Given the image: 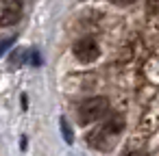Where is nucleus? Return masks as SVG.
I'll use <instances>...</instances> for the list:
<instances>
[{"instance_id":"f257e3e1","label":"nucleus","mask_w":159,"mask_h":156,"mask_svg":"<svg viewBox=\"0 0 159 156\" xmlns=\"http://www.w3.org/2000/svg\"><path fill=\"white\" fill-rule=\"evenodd\" d=\"M122 128H124L122 117L116 115V117L107 119L102 126H98V128L89 134V145H94L96 150H109V147L113 145L116 137L122 132Z\"/></svg>"},{"instance_id":"f03ea898","label":"nucleus","mask_w":159,"mask_h":156,"mask_svg":"<svg viewBox=\"0 0 159 156\" xmlns=\"http://www.w3.org/2000/svg\"><path fill=\"white\" fill-rule=\"evenodd\" d=\"M107 108H109V100L107 98H89V100H85L79 106V113L76 115H79V121L83 126H87V124L98 121L107 113Z\"/></svg>"},{"instance_id":"7ed1b4c3","label":"nucleus","mask_w":159,"mask_h":156,"mask_svg":"<svg viewBox=\"0 0 159 156\" xmlns=\"http://www.w3.org/2000/svg\"><path fill=\"white\" fill-rule=\"evenodd\" d=\"M72 52H74V57H76L81 63H92V61L98 59L100 48H98V44H96L92 37H83V39H79V41L74 44Z\"/></svg>"},{"instance_id":"20e7f679","label":"nucleus","mask_w":159,"mask_h":156,"mask_svg":"<svg viewBox=\"0 0 159 156\" xmlns=\"http://www.w3.org/2000/svg\"><path fill=\"white\" fill-rule=\"evenodd\" d=\"M22 15V2L20 0H0V24L11 26Z\"/></svg>"},{"instance_id":"39448f33","label":"nucleus","mask_w":159,"mask_h":156,"mask_svg":"<svg viewBox=\"0 0 159 156\" xmlns=\"http://www.w3.org/2000/svg\"><path fill=\"white\" fill-rule=\"evenodd\" d=\"M29 52H31V50H26V48H18V50H13V54H11V65L20 67V65L24 63V59H26Z\"/></svg>"},{"instance_id":"423d86ee","label":"nucleus","mask_w":159,"mask_h":156,"mask_svg":"<svg viewBox=\"0 0 159 156\" xmlns=\"http://www.w3.org/2000/svg\"><path fill=\"white\" fill-rule=\"evenodd\" d=\"M59 126H61V134H63V139H66L68 143H72V141H74V134H72V128L68 126L66 117H61V119H59Z\"/></svg>"},{"instance_id":"0eeeda50","label":"nucleus","mask_w":159,"mask_h":156,"mask_svg":"<svg viewBox=\"0 0 159 156\" xmlns=\"http://www.w3.org/2000/svg\"><path fill=\"white\" fill-rule=\"evenodd\" d=\"M146 11L150 15H159V0H146Z\"/></svg>"},{"instance_id":"6e6552de","label":"nucleus","mask_w":159,"mask_h":156,"mask_svg":"<svg viewBox=\"0 0 159 156\" xmlns=\"http://www.w3.org/2000/svg\"><path fill=\"white\" fill-rule=\"evenodd\" d=\"M16 37H7V39H0V54H5V50H9L13 46Z\"/></svg>"},{"instance_id":"1a4fd4ad","label":"nucleus","mask_w":159,"mask_h":156,"mask_svg":"<svg viewBox=\"0 0 159 156\" xmlns=\"http://www.w3.org/2000/svg\"><path fill=\"white\" fill-rule=\"evenodd\" d=\"M124 156H135V154H124Z\"/></svg>"},{"instance_id":"9d476101","label":"nucleus","mask_w":159,"mask_h":156,"mask_svg":"<svg viewBox=\"0 0 159 156\" xmlns=\"http://www.w3.org/2000/svg\"><path fill=\"white\" fill-rule=\"evenodd\" d=\"M113 2H120V0H113Z\"/></svg>"}]
</instances>
